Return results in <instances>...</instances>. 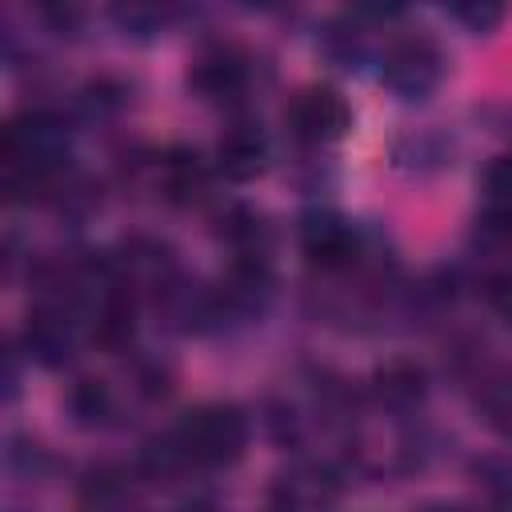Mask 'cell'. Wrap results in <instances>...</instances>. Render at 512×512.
I'll return each instance as SVG.
<instances>
[{
	"label": "cell",
	"instance_id": "cell-1",
	"mask_svg": "<svg viewBox=\"0 0 512 512\" xmlns=\"http://www.w3.org/2000/svg\"><path fill=\"white\" fill-rule=\"evenodd\" d=\"M72 152V128L52 108H24L8 120L0 160H4V184L16 200H32L52 192L64 180Z\"/></svg>",
	"mask_w": 512,
	"mask_h": 512
},
{
	"label": "cell",
	"instance_id": "cell-2",
	"mask_svg": "<svg viewBox=\"0 0 512 512\" xmlns=\"http://www.w3.org/2000/svg\"><path fill=\"white\" fill-rule=\"evenodd\" d=\"M192 472H216V468H232L244 448H248V416L236 404H196L192 412L180 416V424L172 428Z\"/></svg>",
	"mask_w": 512,
	"mask_h": 512
},
{
	"label": "cell",
	"instance_id": "cell-3",
	"mask_svg": "<svg viewBox=\"0 0 512 512\" xmlns=\"http://www.w3.org/2000/svg\"><path fill=\"white\" fill-rule=\"evenodd\" d=\"M448 76V56L436 40L428 36H404L388 44L380 56V84L400 100V104H424L440 92Z\"/></svg>",
	"mask_w": 512,
	"mask_h": 512
},
{
	"label": "cell",
	"instance_id": "cell-4",
	"mask_svg": "<svg viewBox=\"0 0 512 512\" xmlns=\"http://www.w3.org/2000/svg\"><path fill=\"white\" fill-rule=\"evenodd\" d=\"M284 124H288V132H292L296 144H304V148H328V144H340L348 136L352 108H348V100L332 84H308V88H300L288 100Z\"/></svg>",
	"mask_w": 512,
	"mask_h": 512
},
{
	"label": "cell",
	"instance_id": "cell-5",
	"mask_svg": "<svg viewBox=\"0 0 512 512\" xmlns=\"http://www.w3.org/2000/svg\"><path fill=\"white\" fill-rule=\"evenodd\" d=\"M300 248L308 256V264H316L320 272H348L360 264L368 240L348 216L316 208L300 220Z\"/></svg>",
	"mask_w": 512,
	"mask_h": 512
},
{
	"label": "cell",
	"instance_id": "cell-6",
	"mask_svg": "<svg viewBox=\"0 0 512 512\" xmlns=\"http://www.w3.org/2000/svg\"><path fill=\"white\" fill-rule=\"evenodd\" d=\"M252 84V60L232 44L204 48L188 68V88L208 104H236Z\"/></svg>",
	"mask_w": 512,
	"mask_h": 512
},
{
	"label": "cell",
	"instance_id": "cell-7",
	"mask_svg": "<svg viewBox=\"0 0 512 512\" xmlns=\"http://www.w3.org/2000/svg\"><path fill=\"white\" fill-rule=\"evenodd\" d=\"M336 496H340V472L324 460H296L272 480V492H268L276 508H300V512L324 508Z\"/></svg>",
	"mask_w": 512,
	"mask_h": 512
},
{
	"label": "cell",
	"instance_id": "cell-8",
	"mask_svg": "<svg viewBox=\"0 0 512 512\" xmlns=\"http://www.w3.org/2000/svg\"><path fill=\"white\" fill-rule=\"evenodd\" d=\"M268 160H272V144L260 132V124H232L216 140V172L232 184H248L264 176Z\"/></svg>",
	"mask_w": 512,
	"mask_h": 512
},
{
	"label": "cell",
	"instance_id": "cell-9",
	"mask_svg": "<svg viewBox=\"0 0 512 512\" xmlns=\"http://www.w3.org/2000/svg\"><path fill=\"white\" fill-rule=\"evenodd\" d=\"M104 8L112 28L140 44L164 36L180 16V0H104Z\"/></svg>",
	"mask_w": 512,
	"mask_h": 512
},
{
	"label": "cell",
	"instance_id": "cell-10",
	"mask_svg": "<svg viewBox=\"0 0 512 512\" xmlns=\"http://www.w3.org/2000/svg\"><path fill=\"white\" fill-rule=\"evenodd\" d=\"M424 396H428V376L412 360H392L372 376V400L384 412H412L424 404Z\"/></svg>",
	"mask_w": 512,
	"mask_h": 512
},
{
	"label": "cell",
	"instance_id": "cell-11",
	"mask_svg": "<svg viewBox=\"0 0 512 512\" xmlns=\"http://www.w3.org/2000/svg\"><path fill=\"white\" fill-rule=\"evenodd\" d=\"M140 472H128L120 464H96L80 480V504L84 508H128L136 500Z\"/></svg>",
	"mask_w": 512,
	"mask_h": 512
},
{
	"label": "cell",
	"instance_id": "cell-12",
	"mask_svg": "<svg viewBox=\"0 0 512 512\" xmlns=\"http://www.w3.org/2000/svg\"><path fill=\"white\" fill-rule=\"evenodd\" d=\"M160 188L172 204H192L208 192V168L196 152L172 148L160 156Z\"/></svg>",
	"mask_w": 512,
	"mask_h": 512
},
{
	"label": "cell",
	"instance_id": "cell-13",
	"mask_svg": "<svg viewBox=\"0 0 512 512\" xmlns=\"http://www.w3.org/2000/svg\"><path fill=\"white\" fill-rule=\"evenodd\" d=\"M68 416L76 428H108L116 420V392L96 376H80L68 388Z\"/></svg>",
	"mask_w": 512,
	"mask_h": 512
},
{
	"label": "cell",
	"instance_id": "cell-14",
	"mask_svg": "<svg viewBox=\"0 0 512 512\" xmlns=\"http://www.w3.org/2000/svg\"><path fill=\"white\" fill-rule=\"evenodd\" d=\"M28 12L56 40H76L88 24V4L84 0H28Z\"/></svg>",
	"mask_w": 512,
	"mask_h": 512
},
{
	"label": "cell",
	"instance_id": "cell-15",
	"mask_svg": "<svg viewBox=\"0 0 512 512\" xmlns=\"http://www.w3.org/2000/svg\"><path fill=\"white\" fill-rule=\"evenodd\" d=\"M480 416H484L488 428L512 436V368H504V372L484 380V388H480Z\"/></svg>",
	"mask_w": 512,
	"mask_h": 512
},
{
	"label": "cell",
	"instance_id": "cell-16",
	"mask_svg": "<svg viewBox=\"0 0 512 512\" xmlns=\"http://www.w3.org/2000/svg\"><path fill=\"white\" fill-rule=\"evenodd\" d=\"M448 12L464 32L492 36L508 16V0H448Z\"/></svg>",
	"mask_w": 512,
	"mask_h": 512
},
{
	"label": "cell",
	"instance_id": "cell-17",
	"mask_svg": "<svg viewBox=\"0 0 512 512\" xmlns=\"http://www.w3.org/2000/svg\"><path fill=\"white\" fill-rule=\"evenodd\" d=\"M484 204L512 212V156H500L484 168Z\"/></svg>",
	"mask_w": 512,
	"mask_h": 512
},
{
	"label": "cell",
	"instance_id": "cell-18",
	"mask_svg": "<svg viewBox=\"0 0 512 512\" xmlns=\"http://www.w3.org/2000/svg\"><path fill=\"white\" fill-rule=\"evenodd\" d=\"M476 480L488 488L492 500H512V464L508 460H480L476 464Z\"/></svg>",
	"mask_w": 512,
	"mask_h": 512
},
{
	"label": "cell",
	"instance_id": "cell-19",
	"mask_svg": "<svg viewBox=\"0 0 512 512\" xmlns=\"http://www.w3.org/2000/svg\"><path fill=\"white\" fill-rule=\"evenodd\" d=\"M488 304H492V312H500L512 324V268H504L488 280Z\"/></svg>",
	"mask_w": 512,
	"mask_h": 512
},
{
	"label": "cell",
	"instance_id": "cell-20",
	"mask_svg": "<svg viewBox=\"0 0 512 512\" xmlns=\"http://www.w3.org/2000/svg\"><path fill=\"white\" fill-rule=\"evenodd\" d=\"M252 8H280V4H288V0H248Z\"/></svg>",
	"mask_w": 512,
	"mask_h": 512
}]
</instances>
